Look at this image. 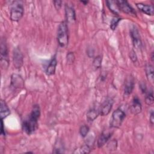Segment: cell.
I'll return each instance as SVG.
<instances>
[{
	"label": "cell",
	"mask_w": 154,
	"mask_h": 154,
	"mask_svg": "<svg viewBox=\"0 0 154 154\" xmlns=\"http://www.w3.org/2000/svg\"><path fill=\"white\" fill-rule=\"evenodd\" d=\"M40 116V109L38 105L33 106L28 117L22 123V129L28 135L34 133L38 128V120Z\"/></svg>",
	"instance_id": "1"
},
{
	"label": "cell",
	"mask_w": 154,
	"mask_h": 154,
	"mask_svg": "<svg viewBox=\"0 0 154 154\" xmlns=\"http://www.w3.org/2000/svg\"><path fill=\"white\" fill-rule=\"evenodd\" d=\"M23 14V6L22 1H13L10 7V19L14 22H18L21 19Z\"/></svg>",
	"instance_id": "2"
},
{
	"label": "cell",
	"mask_w": 154,
	"mask_h": 154,
	"mask_svg": "<svg viewBox=\"0 0 154 154\" xmlns=\"http://www.w3.org/2000/svg\"><path fill=\"white\" fill-rule=\"evenodd\" d=\"M68 28L67 23L63 21L58 26L57 32V41L61 47H64L68 44Z\"/></svg>",
	"instance_id": "3"
},
{
	"label": "cell",
	"mask_w": 154,
	"mask_h": 154,
	"mask_svg": "<svg viewBox=\"0 0 154 154\" xmlns=\"http://www.w3.org/2000/svg\"><path fill=\"white\" fill-rule=\"evenodd\" d=\"M126 114L120 108H118L113 111L112 114V118L110 121V127L118 128L121 125L123 122Z\"/></svg>",
	"instance_id": "4"
},
{
	"label": "cell",
	"mask_w": 154,
	"mask_h": 154,
	"mask_svg": "<svg viewBox=\"0 0 154 154\" xmlns=\"http://www.w3.org/2000/svg\"><path fill=\"white\" fill-rule=\"evenodd\" d=\"M116 1L120 11H122L128 14L132 15L133 16H136V13L135 10L129 5V4L127 1L117 0Z\"/></svg>",
	"instance_id": "5"
},
{
	"label": "cell",
	"mask_w": 154,
	"mask_h": 154,
	"mask_svg": "<svg viewBox=\"0 0 154 154\" xmlns=\"http://www.w3.org/2000/svg\"><path fill=\"white\" fill-rule=\"evenodd\" d=\"M13 60L14 67L16 69H20L23 63V56L20 51L18 48H16L13 51Z\"/></svg>",
	"instance_id": "6"
},
{
	"label": "cell",
	"mask_w": 154,
	"mask_h": 154,
	"mask_svg": "<svg viewBox=\"0 0 154 154\" xmlns=\"http://www.w3.org/2000/svg\"><path fill=\"white\" fill-rule=\"evenodd\" d=\"M1 65L4 67H7L8 64V51L5 40H1Z\"/></svg>",
	"instance_id": "7"
},
{
	"label": "cell",
	"mask_w": 154,
	"mask_h": 154,
	"mask_svg": "<svg viewBox=\"0 0 154 154\" xmlns=\"http://www.w3.org/2000/svg\"><path fill=\"white\" fill-rule=\"evenodd\" d=\"M130 35L132 38V41L134 46L136 48H141V40L139 32L137 28L133 26L130 30Z\"/></svg>",
	"instance_id": "8"
},
{
	"label": "cell",
	"mask_w": 154,
	"mask_h": 154,
	"mask_svg": "<svg viewBox=\"0 0 154 154\" xmlns=\"http://www.w3.org/2000/svg\"><path fill=\"white\" fill-rule=\"evenodd\" d=\"M114 103V101L111 98H107L102 104L101 107L100 108V114L102 116H107L111 111L112 105Z\"/></svg>",
	"instance_id": "9"
},
{
	"label": "cell",
	"mask_w": 154,
	"mask_h": 154,
	"mask_svg": "<svg viewBox=\"0 0 154 154\" xmlns=\"http://www.w3.org/2000/svg\"><path fill=\"white\" fill-rule=\"evenodd\" d=\"M11 86L14 89H22L24 87V81L22 76L17 74L11 76Z\"/></svg>",
	"instance_id": "10"
},
{
	"label": "cell",
	"mask_w": 154,
	"mask_h": 154,
	"mask_svg": "<svg viewBox=\"0 0 154 154\" xmlns=\"http://www.w3.org/2000/svg\"><path fill=\"white\" fill-rule=\"evenodd\" d=\"M134 88V79L133 76H129L126 78L124 84V93L125 95H129Z\"/></svg>",
	"instance_id": "11"
},
{
	"label": "cell",
	"mask_w": 154,
	"mask_h": 154,
	"mask_svg": "<svg viewBox=\"0 0 154 154\" xmlns=\"http://www.w3.org/2000/svg\"><path fill=\"white\" fill-rule=\"evenodd\" d=\"M112 132H111L110 131H103L97 140V147L99 148L103 147L106 144V143L109 140V139L111 138V137L112 136Z\"/></svg>",
	"instance_id": "12"
},
{
	"label": "cell",
	"mask_w": 154,
	"mask_h": 154,
	"mask_svg": "<svg viewBox=\"0 0 154 154\" xmlns=\"http://www.w3.org/2000/svg\"><path fill=\"white\" fill-rule=\"evenodd\" d=\"M136 6L138 10H140L143 13L149 15L153 16L154 13V8L152 5L145 4L143 3H137Z\"/></svg>",
	"instance_id": "13"
},
{
	"label": "cell",
	"mask_w": 154,
	"mask_h": 154,
	"mask_svg": "<svg viewBox=\"0 0 154 154\" xmlns=\"http://www.w3.org/2000/svg\"><path fill=\"white\" fill-rule=\"evenodd\" d=\"M130 109H131V112L134 115H137L140 112H141L142 109L141 103L140 102V100L137 97H134Z\"/></svg>",
	"instance_id": "14"
},
{
	"label": "cell",
	"mask_w": 154,
	"mask_h": 154,
	"mask_svg": "<svg viewBox=\"0 0 154 154\" xmlns=\"http://www.w3.org/2000/svg\"><path fill=\"white\" fill-rule=\"evenodd\" d=\"M65 13L66 20L68 22H73L76 20V15L74 8L68 5L65 6Z\"/></svg>",
	"instance_id": "15"
},
{
	"label": "cell",
	"mask_w": 154,
	"mask_h": 154,
	"mask_svg": "<svg viewBox=\"0 0 154 154\" xmlns=\"http://www.w3.org/2000/svg\"><path fill=\"white\" fill-rule=\"evenodd\" d=\"M57 64V61L56 57H55V55H54L52 58L51 60L50 61V62L46 68V72L48 75L50 76V75H52L55 73Z\"/></svg>",
	"instance_id": "16"
},
{
	"label": "cell",
	"mask_w": 154,
	"mask_h": 154,
	"mask_svg": "<svg viewBox=\"0 0 154 154\" xmlns=\"http://www.w3.org/2000/svg\"><path fill=\"white\" fill-rule=\"evenodd\" d=\"M1 110H0V116H1V119H4L6 118L10 114V111L7 106V103L5 101L3 100H1Z\"/></svg>",
	"instance_id": "17"
},
{
	"label": "cell",
	"mask_w": 154,
	"mask_h": 154,
	"mask_svg": "<svg viewBox=\"0 0 154 154\" xmlns=\"http://www.w3.org/2000/svg\"><path fill=\"white\" fill-rule=\"evenodd\" d=\"M100 114V110L96 108H92L88 111L87 112V119L88 121H94Z\"/></svg>",
	"instance_id": "18"
},
{
	"label": "cell",
	"mask_w": 154,
	"mask_h": 154,
	"mask_svg": "<svg viewBox=\"0 0 154 154\" xmlns=\"http://www.w3.org/2000/svg\"><path fill=\"white\" fill-rule=\"evenodd\" d=\"M106 3L107 4V7L112 13L116 15L119 14V11L120 10L116 1H106Z\"/></svg>",
	"instance_id": "19"
},
{
	"label": "cell",
	"mask_w": 154,
	"mask_h": 154,
	"mask_svg": "<svg viewBox=\"0 0 154 154\" xmlns=\"http://www.w3.org/2000/svg\"><path fill=\"white\" fill-rule=\"evenodd\" d=\"M145 71H146V75L147 78V79L151 82H153V79H154V76H153V66H152L150 64H147L146 66L145 67Z\"/></svg>",
	"instance_id": "20"
},
{
	"label": "cell",
	"mask_w": 154,
	"mask_h": 154,
	"mask_svg": "<svg viewBox=\"0 0 154 154\" xmlns=\"http://www.w3.org/2000/svg\"><path fill=\"white\" fill-rule=\"evenodd\" d=\"M145 102L147 105H151L153 103V91H150L146 94L145 97Z\"/></svg>",
	"instance_id": "21"
},
{
	"label": "cell",
	"mask_w": 154,
	"mask_h": 154,
	"mask_svg": "<svg viewBox=\"0 0 154 154\" xmlns=\"http://www.w3.org/2000/svg\"><path fill=\"white\" fill-rule=\"evenodd\" d=\"M121 20V18L120 17H113L112 19L111 20V23H110V28L112 29V30H115L116 28H117V25H118V23H119V22Z\"/></svg>",
	"instance_id": "22"
},
{
	"label": "cell",
	"mask_w": 154,
	"mask_h": 154,
	"mask_svg": "<svg viewBox=\"0 0 154 154\" xmlns=\"http://www.w3.org/2000/svg\"><path fill=\"white\" fill-rule=\"evenodd\" d=\"M89 130H90V129L88 126H87V125L82 126L79 129V134H80L81 136L82 137H85L87 135V134L89 132Z\"/></svg>",
	"instance_id": "23"
},
{
	"label": "cell",
	"mask_w": 154,
	"mask_h": 154,
	"mask_svg": "<svg viewBox=\"0 0 154 154\" xmlns=\"http://www.w3.org/2000/svg\"><path fill=\"white\" fill-rule=\"evenodd\" d=\"M102 63V57L100 56H97L93 60V64L95 69H98L100 67Z\"/></svg>",
	"instance_id": "24"
},
{
	"label": "cell",
	"mask_w": 154,
	"mask_h": 154,
	"mask_svg": "<svg viewBox=\"0 0 154 154\" xmlns=\"http://www.w3.org/2000/svg\"><path fill=\"white\" fill-rule=\"evenodd\" d=\"M55 151L54 153H64L63 152V145L60 141H58L57 144H55Z\"/></svg>",
	"instance_id": "25"
},
{
	"label": "cell",
	"mask_w": 154,
	"mask_h": 154,
	"mask_svg": "<svg viewBox=\"0 0 154 154\" xmlns=\"http://www.w3.org/2000/svg\"><path fill=\"white\" fill-rule=\"evenodd\" d=\"M79 151L78 152V153H89L91 152V148L88 145V144H85L83 145L80 149H79Z\"/></svg>",
	"instance_id": "26"
},
{
	"label": "cell",
	"mask_w": 154,
	"mask_h": 154,
	"mask_svg": "<svg viewBox=\"0 0 154 154\" xmlns=\"http://www.w3.org/2000/svg\"><path fill=\"white\" fill-rule=\"evenodd\" d=\"M117 146V141L116 140H112L108 143V144L107 146V147H108V149L109 150H116Z\"/></svg>",
	"instance_id": "27"
},
{
	"label": "cell",
	"mask_w": 154,
	"mask_h": 154,
	"mask_svg": "<svg viewBox=\"0 0 154 154\" xmlns=\"http://www.w3.org/2000/svg\"><path fill=\"white\" fill-rule=\"evenodd\" d=\"M75 60V55L73 52H69L67 55V62L68 64H72Z\"/></svg>",
	"instance_id": "28"
},
{
	"label": "cell",
	"mask_w": 154,
	"mask_h": 154,
	"mask_svg": "<svg viewBox=\"0 0 154 154\" xmlns=\"http://www.w3.org/2000/svg\"><path fill=\"white\" fill-rule=\"evenodd\" d=\"M129 56H130V58H131V59L132 60V61L133 62L135 63V62L137 61V55H136V54H135V52L134 51H132L130 52Z\"/></svg>",
	"instance_id": "29"
},
{
	"label": "cell",
	"mask_w": 154,
	"mask_h": 154,
	"mask_svg": "<svg viewBox=\"0 0 154 154\" xmlns=\"http://www.w3.org/2000/svg\"><path fill=\"white\" fill-rule=\"evenodd\" d=\"M54 6H55V8L57 10H59L61 8V7L62 1H59V0L54 1Z\"/></svg>",
	"instance_id": "30"
},
{
	"label": "cell",
	"mask_w": 154,
	"mask_h": 154,
	"mask_svg": "<svg viewBox=\"0 0 154 154\" xmlns=\"http://www.w3.org/2000/svg\"><path fill=\"white\" fill-rule=\"evenodd\" d=\"M1 131H0V134H1V135L5 136V129H4V127L3 119H1Z\"/></svg>",
	"instance_id": "31"
},
{
	"label": "cell",
	"mask_w": 154,
	"mask_h": 154,
	"mask_svg": "<svg viewBox=\"0 0 154 154\" xmlns=\"http://www.w3.org/2000/svg\"><path fill=\"white\" fill-rule=\"evenodd\" d=\"M153 115H154V114H153V111H151V112H150V118H149V119H150V123H151V124H152V125H153V123H154V117H153Z\"/></svg>",
	"instance_id": "32"
},
{
	"label": "cell",
	"mask_w": 154,
	"mask_h": 154,
	"mask_svg": "<svg viewBox=\"0 0 154 154\" xmlns=\"http://www.w3.org/2000/svg\"><path fill=\"white\" fill-rule=\"evenodd\" d=\"M140 88H141V90L143 91V93H146L147 90H146V87L145 84H141L140 85Z\"/></svg>",
	"instance_id": "33"
},
{
	"label": "cell",
	"mask_w": 154,
	"mask_h": 154,
	"mask_svg": "<svg viewBox=\"0 0 154 154\" xmlns=\"http://www.w3.org/2000/svg\"><path fill=\"white\" fill-rule=\"evenodd\" d=\"M151 58H152V61H153V52H152V53Z\"/></svg>",
	"instance_id": "34"
},
{
	"label": "cell",
	"mask_w": 154,
	"mask_h": 154,
	"mask_svg": "<svg viewBox=\"0 0 154 154\" xmlns=\"http://www.w3.org/2000/svg\"><path fill=\"white\" fill-rule=\"evenodd\" d=\"M81 2H82V3H84L85 5H86V4L88 3V1H82Z\"/></svg>",
	"instance_id": "35"
}]
</instances>
